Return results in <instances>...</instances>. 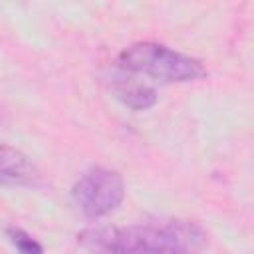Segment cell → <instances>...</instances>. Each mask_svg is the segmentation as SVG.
<instances>
[{
  "label": "cell",
  "mask_w": 254,
  "mask_h": 254,
  "mask_svg": "<svg viewBox=\"0 0 254 254\" xmlns=\"http://www.w3.org/2000/svg\"><path fill=\"white\" fill-rule=\"evenodd\" d=\"M36 179V169L32 161L18 149L0 145V185L24 187L32 185Z\"/></svg>",
  "instance_id": "obj_5"
},
{
  "label": "cell",
  "mask_w": 254,
  "mask_h": 254,
  "mask_svg": "<svg viewBox=\"0 0 254 254\" xmlns=\"http://www.w3.org/2000/svg\"><path fill=\"white\" fill-rule=\"evenodd\" d=\"M119 67L163 83H185L204 75V67L198 60L157 42H137L125 48L119 54Z\"/></svg>",
  "instance_id": "obj_2"
},
{
  "label": "cell",
  "mask_w": 254,
  "mask_h": 254,
  "mask_svg": "<svg viewBox=\"0 0 254 254\" xmlns=\"http://www.w3.org/2000/svg\"><path fill=\"white\" fill-rule=\"evenodd\" d=\"M6 236H8L10 244L16 248L18 254H44L42 244L34 236H30L26 230H22V228L8 226L6 228Z\"/></svg>",
  "instance_id": "obj_6"
},
{
  "label": "cell",
  "mask_w": 254,
  "mask_h": 254,
  "mask_svg": "<svg viewBox=\"0 0 254 254\" xmlns=\"http://www.w3.org/2000/svg\"><path fill=\"white\" fill-rule=\"evenodd\" d=\"M89 254H198L204 230L190 220H157L129 226H89L77 234Z\"/></svg>",
  "instance_id": "obj_1"
},
{
  "label": "cell",
  "mask_w": 254,
  "mask_h": 254,
  "mask_svg": "<svg viewBox=\"0 0 254 254\" xmlns=\"http://www.w3.org/2000/svg\"><path fill=\"white\" fill-rule=\"evenodd\" d=\"M125 194L119 173L105 167H91L71 187V200L87 218H101L113 212Z\"/></svg>",
  "instance_id": "obj_3"
},
{
  "label": "cell",
  "mask_w": 254,
  "mask_h": 254,
  "mask_svg": "<svg viewBox=\"0 0 254 254\" xmlns=\"http://www.w3.org/2000/svg\"><path fill=\"white\" fill-rule=\"evenodd\" d=\"M111 89L123 105L131 107V109H137V111L139 109H149L157 101V93L149 83L141 81L137 75H133L129 71H123V69H121V73H117L113 77Z\"/></svg>",
  "instance_id": "obj_4"
}]
</instances>
